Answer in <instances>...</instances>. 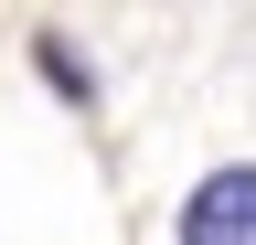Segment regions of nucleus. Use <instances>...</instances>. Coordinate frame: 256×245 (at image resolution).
<instances>
[{"mask_svg": "<svg viewBox=\"0 0 256 245\" xmlns=\"http://www.w3.org/2000/svg\"><path fill=\"white\" fill-rule=\"evenodd\" d=\"M171 245H256V160H224V171L192 181Z\"/></svg>", "mask_w": 256, "mask_h": 245, "instance_id": "1", "label": "nucleus"}]
</instances>
